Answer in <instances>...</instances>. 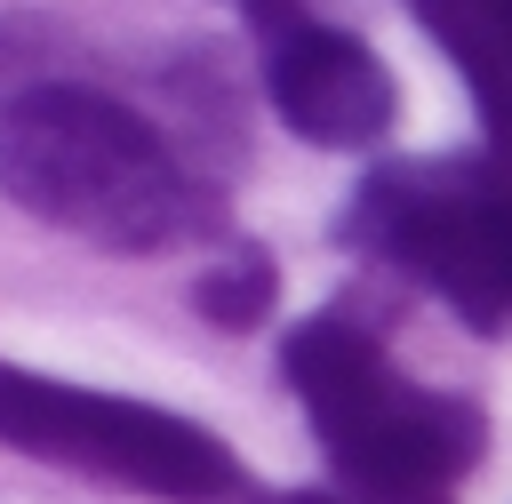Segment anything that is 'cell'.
Listing matches in <instances>:
<instances>
[{
  "label": "cell",
  "mask_w": 512,
  "mask_h": 504,
  "mask_svg": "<svg viewBox=\"0 0 512 504\" xmlns=\"http://www.w3.org/2000/svg\"><path fill=\"white\" fill-rule=\"evenodd\" d=\"M0 192L112 256H160L224 232L216 184L168 144L152 112L56 72L0 96Z\"/></svg>",
  "instance_id": "obj_1"
},
{
  "label": "cell",
  "mask_w": 512,
  "mask_h": 504,
  "mask_svg": "<svg viewBox=\"0 0 512 504\" xmlns=\"http://www.w3.org/2000/svg\"><path fill=\"white\" fill-rule=\"evenodd\" d=\"M280 376L296 384L336 480L360 504H448L488 448V416L472 400L408 384L344 312L296 320L280 344Z\"/></svg>",
  "instance_id": "obj_2"
},
{
  "label": "cell",
  "mask_w": 512,
  "mask_h": 504,
  "mask_svg": "<svg viewBox=\"0 0 512 504\" xmlns=\"http://www.w3.org/2000/svg\"><path fill=\"white\" fill-rule=\"evenodd\" d=\"M344 248L424 280L464 328L512 320V168L504 160H392L344 208Z\"/></svg>",
  "instance_id": "obj_3"
},
{
  "label": "cell",
  "mask_w": 512,
  "mask_h": 504,
  "mask_svg": "<svg viewBox=\"0 0 512 504\" xmlns=\"http://www.w3.org/2000/svg\"><path fill=\"white\" fill-rule=\"evenodd\" d=\"M0 448L72 464L112 488H144L168 504H216L240 488V456L208 424L152 408V400L96 392V384H64V376L16 368V360H0Z\"/></svg>",
  "instance_id": "obj_4"
},
{
  "label": "cell",
  "mask_w": 512,
  "mask_h": 504,
  "mask_svg": "<svg viewBox=\"0 0 512 504\" xmlns=\"http://www.w3.org/2000/svg\"><path fill=\"white\" fill-rule=\"evenodd\" d=\"M264 96L288 136L328 144V152H368L400 120V80L384 72V56L368 40H352L336 24H296L288 40H272Z\"/></svg>",
  "instance_id": "obj_5"
},
{
  "label": "cell",
  "mask_w": 512,
  "mask_h": 504,
  "mask_svg": "<svg viewBox=\"0 0 512 504\" xmlns=\"http://www.w3.org/2000/svg\"><path fill=\"white\" fill-rule=\"evenodd\" d=\"M272 304H280V264H272V248H256V240H240V248H224L216 264L192 272V312H200L208 328H224V336L264 328Z\"/></svg>",
  "instance_id": "obj_6"
},
{
  "label": "cell",
  "mask_w": 512,
  "mask_h": 504,
  "mask_svg": "<svg viewBox=\"0 0 512 504\" xmlns=\"http://www.w3.org/2000/svg\"><path fill=\"white\" fill-rule=\"evenodd\" d=\"M280 504H328V496H280Z\"/></svg>",
  "instance_id": "obj_7"
}]
</instances>
